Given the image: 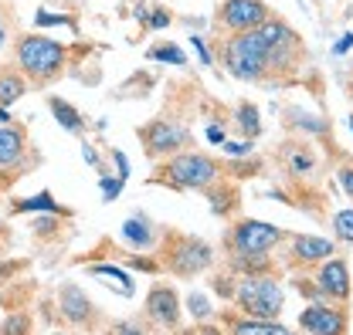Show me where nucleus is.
Wrapping results in <instances>:
<instances>
[{
	"label": "nucleus",
	"mask_w": 353,
	"mask_h": 335,
	"mask_svg": "<svg viewBox=\"0 0 353 335\" xmlns=\"http://www.w3.org/2000/svg\"><path fill=\"white\" fill-rule=\"evenodd\" d=\"M72 58V47L44 34H21L17 38V68L28 85L44 88L65 75V65Z\"/></svg>",
	"instance_id": "1"
},
{
	"label": "nucleus",
	"mask_w": 353,
	"mask_h": 335,
	"mask_svg": "<svg viewBox=\"0 0 353 335\" xmlns=\"http://www.w3.org/2000/svg\"><path fill=\"white\" fill-rule=\"evenodd\" d=\"M224 68L241 82H255V78H262V72H268V41L262 38L259 28L234 31V38H228Z\"/></svg>",
	"instance_id": "2"
},
{
	"label": "nucleus",
	"mask_w": 353,
	"mask_h": 335,
	"mask_svg": "<svg viewBox=\"0 0 353 335\" xmlns=\"http://www.w3.org/2000/svg\"><path fill=\"white\" fill-rule=\"evenodd\" d=\"M234 294H238V305L248 318H279V312L285 305L282 285L272 281L268 274H248Z\"/></svg>",
	"instance_id": "3"
},
{
	"label": "nucleus",
	"mask_w": 353,
	"mask_h": 335,
	"mask_svg": "<svg viewBox=\"0 0 353 335\" xmlns=\"http://www.w3.org/2000/svg\"><path fill=\"white\" fill-rule=\"evenodd\" d=\"M221 166L204 156V153H180L174 156L167 166L160 169V183H170V186H183V190H201V186H211L218 180Z\"/></svg>",
	"instance_id": "4"
},
{
	"label": "nucleus",
	"mask_w": 353,
	"mask_h": 335,
	"mask_svg": "<svg viewBox=\"0 0 353 335\" xmlns=\"http://www.w3.org/2000/svg\"><path fill=\"white\" fill-rule=\"evenodd\" d=\"M28 149V129L10 122L0 129V190H7L24 169H31L38 160H24Z\"/></svg>",
	"instance_id": "5"
},
{
	"label": "nucleus",
	"mask_w": 353,
	"mask_h": 335,
	"mask_svg": "<svg viewBox=\"0 0 353 335\" xmlns=\"http://www.w3.org/2000/svg\"><path fill=\"white\" fill-rule=\"evenodd\" d=\"M282 237L285 234L279 227L265 224V220H241L234 227V234H231V244H234L238 254H265V251H272Z\"/></svg>",
	"instance_id": "6"
},
{
	"label": "nucleus",
	"mask_w": 353,
	"mask_h": 335,
	"mask_svg": "<svg viewBox=\"0 0 353 335\" xmlns=\"http://www.w3.org/2000/svg\"><path fill=\"white\" fill-rule=\"evenodd\" d=\"M139 139L146 146V156L160 160V156H170L180 146L190 142V132L183 126H174V122H150L146 129H139Z\"/></svg>",
	"instance_id": "7"
},
{
	"label": "nucleus",
	"mask_w": 353,
	"mask_h": 335,
	"mask_svg": "<svg viewBox=\"0 0 353 335\" xmlns=\"http://www.w3.org/2000/svg\"><path fill=\"white\" fill-rule=\"evenodd\" d=\"M268 14L262 0H224L218 10V21L228 31H248V28H259Z\"/></svg>",
	"instance_id": "8"
},
{
	"label": "nucleus",
	"mask_w": 353,
	"mask_h": 335,
	"mask_svg": "<svg viewBox=\"0 0 353 335\" xmlns=\"http://www.w3.org/2000/svg\"><path fill=\"white\" fill-rule=\"evenodd\" d=\"M208 264H211V248L204 241H197V237H180L174 244V251H170V268L176 274H183V278L204 271Z\"/></svg>",
	"instance_id": "9"
},
{
	"label": "nucleus",
	"mask_w": 353,
	"mask_h": 335,
	"mask_svg": "<svg viewBox=\"0 0 353 335\" xmlns=\"http://www.w3.org/2000/svg\"><path fill=\"white\" fill-rule=\"evenodd\" d=\"M146 315L160 325V329H174L180 322V294L170 285H157L146 294Z\"/></svg>",
	"instance_id": "10"
},
{
	"label": "nucleus",
	"mask_w": 353,
	"mask_h": 335,
	"mask_svg": "<svg viewBox=\"0 0 353 335\" xmlns=\"http://www.w3.org/2000/svg\"><path fill=\"white\" fill-rule=\"evenodd\" d=\"M58 305H61V315L72 322V325H79V329H88L92 322H95V305L85 298V292L79 288V285H65L61 292H58Z\"/></svg>",
	"instance_id": "11"
},
{
	"label": "nucleus",
	"mask_w": 353,
	"mask_h": 335,
	"mask_svg": "<svg viewBox=\"0 0 353 335\" xmlns=\"http://www.w3.org/2000/svg\"><path fill=\"white\" fill-rule=\"evenodd\" d=\"M299 325L306 332H319V335H333V332H347V315L330 308V305H309L306 312L299 315Z\"/></svg>",
	"instance_id": "12"
},
{
	"label": "nucleus",
	"mask_w": 353,
	"mask_h": 335,
	"mask_svg": "<svg viewBox=\"0 0 353 335\" xmlns=\"http://www.w3.org/2000/svg\"><path fill=\"white\" fill-rule=\"evenodd\" d=\"M319 292L326 294V298H340V301L350 298V271H347V264L340 257L336 261L326 257V264L319 271Z\"/></svg>",
	"instance_id": "13"
},
{
	"label": "nucleus",
	"mask_w": 353,
	"mask_h": 335,
	"mask_svg": "<svg viewBox=\"0 0 353 335\" xmlns=\"http://www.w3.org/2000/svg\"><path fill=\"white\" fill-rule=\"evenodd\" d=\"M326 257H333V241H323V237H312V234L292 237V261L316 264V261H326Z\"/></svg>",
	"instance_id": "14"
},
{
	"label": "nucleus",
	"mask_w": 353,
	"mask_h": 335,
	"mask_svg": "<svg viewBox=\"0 0 353 335\" xmlns=\"http://www.w3.org/2000/svg\"><path fill=\"white\" fill-rule=\"evenodd\" d=\"M10 213L17 217V213H68V210L61 207L48 190L44 193H38V197H28V200H14L10 204Z\"/></svg>",
	"instance_id": "15"
},
{
	"label": "nucleus",
	"mask_w": 353,
	"mask_h": 335,
	"mask_svg": "<svg viewBox=\"0 0 353 335\" xmlns=\"http://www.w3.org/2000/svg\"><path fill=\"white\" fill-rule=\"evenodd\" d=\"M48 105H51V116L58 119V126L65 129V132H82L85 129V119H82V112L75 109V105H68L65 98H48Z\"/></svg>",
	"instance_id": "16"
},
{
	"label": "nucleus",
	"mask_w": 353,
	"mask_h": 335,
	"mask_svg": "<svg viewBox=\"0 0 353 335\" xmlns=\"http://www.w3.org/2000/svg\"><path fill=\"white\" fill-rule=\"evenodd\" d=\"M24 91H28V78L21 72L10 68L0 72V105H14L17 98H24Z\"/></svg>",
	"instance_id": "17"
},
{
	"label": "nucleus",
	"mask_w": 353,
	"mask_h": 335,
	"mask_svg": "<svg viewBox=\"0 0 353 335\" xmlns=\"http://www.w3.org/2000/svg\"><path fill=\"white\" fill-rule=\"evenodd\" d=\"M123 241H126L130 248H150V244H153V227H150V220H146V217H130V220L123 224Z\"/></svg>",
	"instance_id": "18"
},
{
	"label": "nucleus",
	"mask_w": 353,
	"mask_h": 335,
	"mask_svg": "<svg viewBox=\"0 0 353 335\" xmlns=\"http://www.w3.org/2000/svg\"><path fill=\"white\" fill-rule=\"evenodd\" d=\"M231 332H241V335H285L289 329L279 325L275 318H245V322H231L228 325Z\"/></svg>",
	"instance_id": "19"
},
{
	"label": "nucleus",
	"mask_w": 353,
	"mask_h": 335,
	"mask_svg": "<svg viewBox=\"0 0 353 335\" xmlns=\"http://www.w3.org/2000/svg\"><path fill=\"white\" fill-rule=\"evenodd\" d=\"M95 278H109L112 285H116V292L123 294V298H130L132 294V278L126 274V271H119V268H112V264H92L88 268Z\"/></svg>",
	"instance_id": "20"
},
{
	"label": "nucleus",
	"mask_w": 353,
	"mask_h": 335,
	"mask_svg": "<svg viewBox=\"0 0 353 335\" xmlns=\"http://www.w3.org/2000/svg\"><path fill=\"white\" fill-rule=\"evenodd\" d=\"M238 126H241V132L245 136H259L262 132V116H259V109L252 105V102H245V105H238Z\"/></svg>",
	"instance_id": "21"
},
{
	"label": "nucleus",
	"mask_w": 353,
	"mask_h": 335,
	"mask_svg": "<svg viewBox=\"0 0 353 335\" xmlns=\"http://www.w3.org/2000/svg\"><path fill=\"white\" fill-rule=\"evenodd\" d=\"M285 160H289V166H292V173H309V169L316 166V160H312V149H306V146H289V153H285Z\"/></svg>",
	"instance_id": "22"
},
{
	"label": "nucleus",
	"mask_w": 353,
	"mask_h": 335,
	"mask_svg": "<svg viewBox=\"0 0 353 335\" xmlns=\"http://www.w3.org/2000/svg\"><path fill=\"white\" fill-rule=\"evenodd\" d=\"M333 230H336V237H340V241H350L353 244V207L340 210V213L333 217Z\"/></svg>",
	"instance_id": "23"
},
{
	"label": "nucleus",
	"mask_w": 353,
	"mask_h": 335,
	"mask_svg": "<svg viewBox=\"0 0 353 335\" xmlns=\"http://www.w3.org/2000/svg\"><path fill=\"white\" fill-rule=\"evenodd\" d=\"M34 24H38V28H72V31H75V21H72V17H65V14H48V10H38Z\"/></svg>",
	"instance_id": "24"
},
{
	"label": "nucleus",
	"mask_w": 353,
	"mask_h": 335,
	"mask_svg": "<svg viewBox=\"0 0 353 335\" xmlns=\"http://www.w3.org/2000/svg\"><path fill=\"white\" fill-rule=\"evenodd\" d=\"M150 58H157V61H170V65H183V51L174 47V44H167V47H153Z\"/></svg>",
	"instance_id": "25"
},
{
	"label": "nucleus",
	"mask_w": 353,
	"mask_h": 335,
	"mask_svg": "<svg viewBox=\"0 0 353 335\" xmlns=\"http://www.w3.org/2000/svg\"><path fill=\"white\" fill-rule=\"evenodd\" d=\"M123 186H126V180H116V176H102V197H105V200H116V197L123 193Z\"/></svg>",
	"instance_id": "26"
},
{
	"label": "nucleus",
	"mask_w": 353,
	"mask_h": 335,
	"mask_svg": "<svg viewBox=\"0 0 353 335\" xmlns=\"http://www.w3.org/2000/svg\"><path fill=\"white\" fill-rule=\"evenodd\" d=\"M143 24H146V28H153V31H160V28H167V24H170V10L157 7L150 17H143Z\"/></svg>",
	"instance_id": "27"
},
{
	"label": "nucleus",
	"mask_w": 353,
	"mask_h": 335,
	"mask_svg": "<svg viewBox=\"0 0 353 335\" xmlns=\"http://www.w3.org/2000/svg\"><path fill=\"white\" fill-rule=\"evenodd\" d=\"M187 305H190V312H194L197 318H208V315H211V305H208V298H204V294H190V298H187Z\"/></svg>",
	"instance_id": "28"
},
{
	"label": "nucleus",
	"mask_w": 353,
	"mask_h": 335,
	"mask_svg": "<svg viewBox=\"0 0 353 335\" xmlns=\"http://www.w3.org/2000/svg\"><path fill=\"white\" fill-rule=\"evenodd\" d=\"M34 234L54 237V234H58V220H54V217H38V220H34Z\"/></svg>",
	"instance_id": "29"
},
{
	"label": "nucleus",
	"mask_w": 353,
	"mask_h": 335,
	"mask_svg": "<svg viewBox=\"0 0 353 335\" xmlns=\"http://www.w3.org/2000/svg\"><path fill=\"white\" fill-rule=\"evenodd\" d=\"M340 186H343V193L353 200V163H347V166L340 169Z\"/></svg>",
	"instance_id": "30"
},
{
	"label": "nucleus",
	"mask_w": 353,
	"mask_h": 335,
	"mask_svg": "<svg viewBox=\"0 0 353 335\" xmlns=\"http://www.w3.org/2000/svg\"><path fill=\"white\" fill-rule=\"evenodd\" d=\"M0 332H31V322L28 318H7Z\"/></svg>",
	"instance_id": "31"
},
{
	"label": "nucleus",
	"mask_w": 353,
	"mask_h": 335,
	"mask_svg": "<svg viewBox=\"0 0 353 335\" xmlns=\"http://www.w3.org/2000/svg\"><path fill=\"white\" fill-rule=\"evenodd\" d=\"M112 163L119 169V180H130V163H126V156H123L119 149H112Z\"/></svg>",
	"instance_id": "32"
},
{
	"label": "nucleus",
	"mask_w": 353,
	"mask_h": 335,
	"mask_svg": "<svg viewBox=\"0 0 353 335\" xmlns=\"http://www.w3.org/2000/svg\"><path fill=\"white\" fill-rule=\"evenodd\" d=\"M224 153H231V156H248L252 146H248V142H228V139H224Z\"/></svg>",
	"instance_id": "33"
},
{
	"label": "nucleus",
	"mask_w": 353,
	"mask_h": 335,
	"mask_svg": "<svg viewBox=\"0 0 353 335\" xmlns=\"http://www.w3.org/2000/svg\"><path fill=\"white\" fill-rule=\"evenodd\" d=\"M194 51H197V58H201V61H204V65H211V51H208V44L201 41V38H194Z\"/></svg>",
	"instance_id": "34"
},
{
	"label": "nucleus",
	"mask_w": 353,
	"mask_h": 335,
	"mask_svg": "<svg viewBox=\"0 0 353 335\" xmlns=\"http://www.w3.org/2000/svg\"><path fill=\"white\" fill-rule=\"evenodd\" d=\"M353 47V31L350 34H343V38H340V41L333 44V51H336V54H347V51H350Z\"/></svg>",
	"instance_id": "35"
},
{
	"label": "nucleus",
	"mask_w": 353,
	"mask_h": 335,
	"mask_svg": "<svg viewBox=\"0 0 353 335\" xmlns=\"http://www.w3.org/2000/svg\"><path fill=\"white\" fill-rule=\"evenodd\" d=\"M82 153H85V163H92V166H99V156H95V149H92V146H85Z\"/></svg>",
	"instance_id": "36"
},
{
	"label": "nucleus",
	"mask_w": 353,
	"mask_h": 335,
	"mask_svg": "<svg viewBox=\"0 0 353 335\" xmlns=\"http://www.w3.org/2000/svg\"><path fill=\"white\" fill-rule=\"evenodd\" d=\"M208 139H211V142H224V132H221V129H208Z\"/></svg>",
	"instance_id": "37"
},
{
	"label": "nucleus",
	"mask_w": 353,
	"mask_h": 335,
	"mask_svg": "<svg viewBox=\"0 0 353 335\" xmlns=\"http://www.w3.org/2000/svg\"><path fill=\"white\" fill-rule=\"evenodd\" d=\"M3 38H7V34H3V24H0V47H3Z\"/></svg>",
	"instance_id": "38"
},
{
	"label": "nucleus",
	"mask_w": 353,
	"mask_h": 335,
	"mask_svg": "<svg viewBox=\"0 0 353 335\" xmlns=\"http://www.w3.org/2000/svg\"><path fill=\"white\" fill-rule=\"evenodd\" d=\"M350 98H353V82H350Z\"/></svg>",
	"instance_id": "39"
},
{
	"label": "nucleus",
	"mask_w": 353,
	"mask_h": 335,
	"mask_svg": "<svg viewBox=\"0 0 353 335\" xmlns=\"http://www.w3.org/2000/svg\"><path fill=\"white\" fill-rule=\"evenodd\" d=\"M0 230H3V220H0Z\"/></svg>",
	"instance_id": "40"
},
{
	"label": "nucleus",
	"mask_w": 353,
	"mask_h": 335,
	"mask_svg": "<svg viewBox=\"0 0 353 335\" xmlns=\"http://www.w3.org/2000/svg\"><path fill=\"white\" fill-rule=\"evenodd\" d=\"M350 126H353V119H350Z\"/></svg>",
	"instance_id": "41"
}]
</instances>
